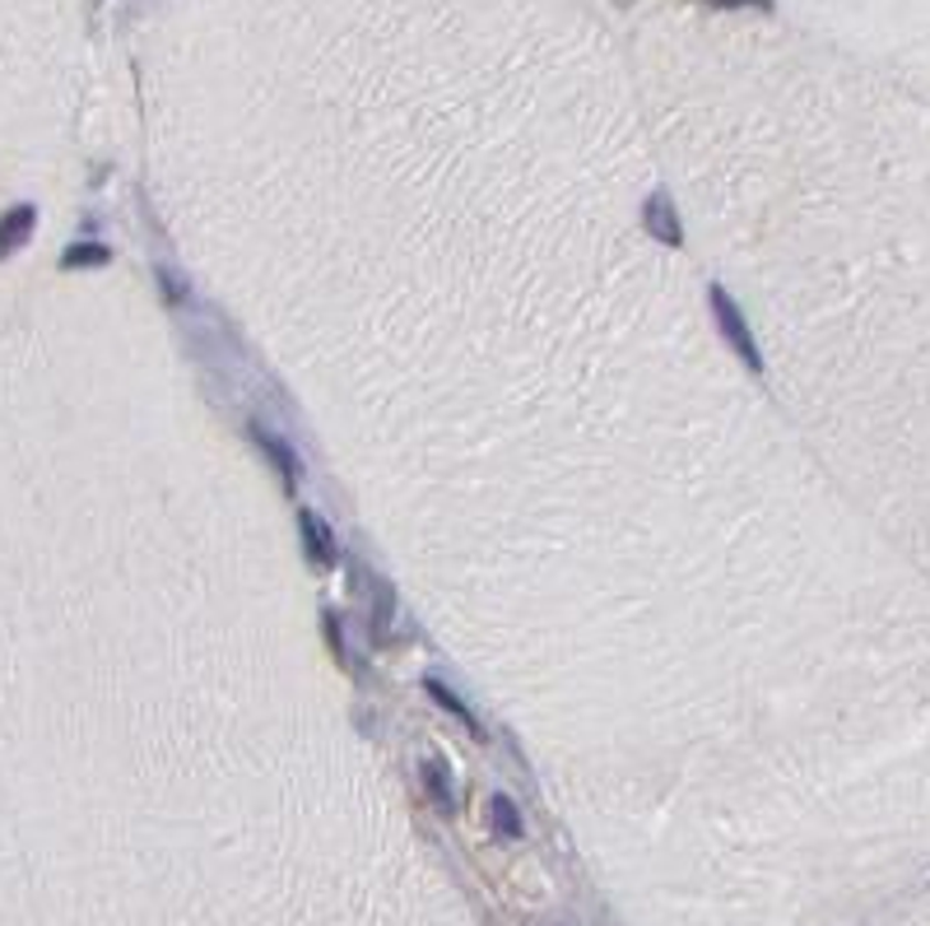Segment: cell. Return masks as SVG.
Masks as SVG:
<instances>
[{
    "instance_id": "2",
    "label": "cell",
    "mask_w": 930,
    "mask_h": 926,
    "mask_svg": "<svg viewBox=\"0 0 930 926\" xmlns=\"http://www.w3.org/2000/svg\"><path fill=\"white\" fill-rule=\"evenodd\" d=\"M642 228L657 243H666V247H684V224H680V209L670 205V196L666 192H657L647 205H642Z\"/></svg>"
},
{
    "instance_id": "5",
    "label": "cell",
    "mask_w": 930,
    "mask_h": 926,
    "mask_svg": "<svg viewBox=\"0 0 930 926\" xmlns=\"http://www.w3.org/2000/svg\"><path fill=\"white\" fill-rule=\"evenodd\" d=\"M424 693H429V699H433V703H437L442 712H452V718H456V722H461L465 731H471L475 741H484V731H479V722H475V712H471V708L461 703V693H452V689L442 685L437 676H424Z\"/></svg>"
},
{
    "instance_id": "1",
    "label": "cell",
    "mask_w": 930,
    "mask_h": 926,
    "mask_svg": "<svg viewBox=\"0 0 930 926\" xmlns=\"http://www.w3.org/2000/svg\"><path fill=\"white\" fill-rule=\"evenodd\" d=\"M707 303H712V312H716V326H722V335H726V345L739 354V364L745 368H764V349H758V341H754V331H749V322H745V312L735 308V299L722 289V284H712L707 289Z\"/></svg>"
},
{
    "instance_id": "11",
    "label": "cell",
    "mask_w": 930,
    "mask_h": 926,
    "mask_svg": "<svg viewBox=\"0 0 930 926\" xmlns=\"http://www.w3.org/2000/svg\"><path fill=\"white\" fill-rule=\"evenodd\" d=\"M326 638H331V652H335V657L345 661V638H340V624H335V620H326Z\"/></svg>"
},
{
    "instance_id": "12",
    "label": "cell",
    "mask_w": 930,
    "mask_h": 926,
    "mask_svg": "<svg viewBox=\"0 0 930 926\" xmlns=\"http://www.w3.org/2000/svg\"><path fill=\"white\" fill-rule=\"evenodd\" d=\"M707 6H716V10H739V6H758V10H768L772 0H707Z\"/></svg>"
},
{
    "instance_id": "6",
    "label": "cell",
    "mask_w": 930,
    "mask_h": 926,
    "mask_svg": "<svg viewBox=\"0 0 930 926\" xmlns=\"http://www.w3.org/2000/svg\"><path fill=\"white\" fill-rule=\"evenodd\" d=\"M251 438H257V448H261V452L274 461V466H280V475H284V489H293V484H299V456H293V452H289V448L280 443V438H274V433H266L261 424H251Z\"/></svg>"
},
{
    "instance_id": "10",
    "label": "cell",
    "mask_w": 930,
    "mask_h": 926,
    "mask_svg": "<svg viewBox=\"0 0 930 926\" xmlns=\"http://www.w3.org/2000/svg\"><path fill=\"white\" fill-rule=\"evenodd\" d=\"M159 280H163V293H167L173 303H182V299H186V289H182V280L173 276V270H159Z\"/></svg>"
},
{
    "instance_id": "7",
    "label": "cell",
    "mask_w": 930,
    "mask_h": 926,
    "mask_svg": "<svg viewBox=\"0 0 930 926\" xmlns=\"http://www.w3.org/2000/svg\"><path fill=\"white\" fill-rule=\"evenodd\" d=\"M424 787H429L433 806H437L442 815H456V783H452V768L442 764V760H429V768H424Z\"/></svg>"
},
{
    "instance_id": "3",
    "label": "cell",
    "mask_w": 930,
    "mask_h": 926,
    "mask_svg": "<svg viewBox=\"0 0 930 926\" xmlns=\"http://www.w3.org/2000/svg\"><path fill=\"white\" fill-rule=\"evenodd\" d=\"M299 531H303V550L316 568H335V536H331V526L316 517L312 508H299Z\"/></svg>"
},
{
    "instance_id": "4",
    "label": "cell",
    "mask_w": 930,
    "mask_h": 926,
    "mask_svg": "<svg viewBox=\"0 0 930 926\" xmlns=\"http://www.w3.org/2000/svg\"><path fill=\"white\" fill-rule=\"evenodd\" d=\"M33 224H37V209L33 205H14L10 215H0V257H10V251H19V247L29 243Z\"/></svg>"
},
{
    "instance_id": "9",
    "label": "cell",
    "mask_w": 930,
    "mask_h": 926,
    "mask_svg": "<svg viewBox=\"0 0 930 926\" xmlns=\"http://www.w3.org/2000/svg\"><path fill=\"white\" fill-rule=\"evenodd\" d=\"M108 257H112V251L102 247V243H79V247L66 251V270H75V266H102Z\"/></svg>"
},
{
    "instance_id": "8",
    "label": "cell",
    "mask_w": 930,
    "mask_h": 926,
    "mask_svg": "<svg viewBox=\"0 0 930 926\" xmlns=\"http://www.w3.org/2000/svg\"><path fill=\"white\" fill-rule=\"evenodd\" d=\"M489 825H494L502 838H512V843H517V838L526 833V825H521V810L512 806V796H502V792H498L494 801H489Z\"/></svg>"
}]
</instances>
